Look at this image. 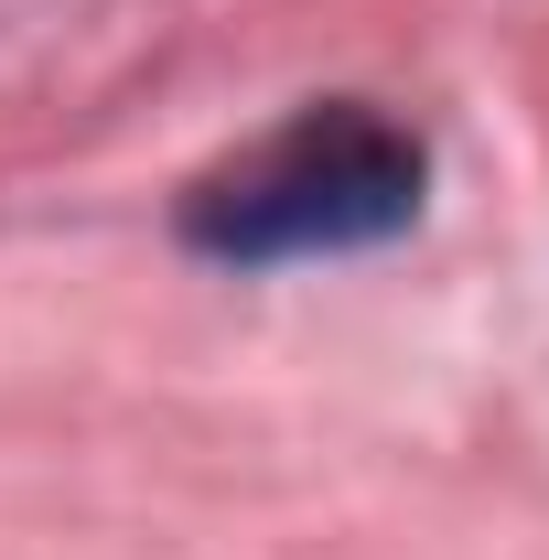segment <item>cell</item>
Returning <instances> with one entry per match:
<instances>
[{"instance_id":"cell-1","label":"cell","mask_w":549,"mask_h":560,"mask_svg":"<svg viewBox=\"0 0 549 560\" xmlns=\"http://www.w3.org/2000/svg\"><path fill=\"white\" fill-rule=\"evenodd\" d=\"M420 215V140L377 108H302L184 195V248L270 270V259H344Z\"/></svg>"}]
</instances>
